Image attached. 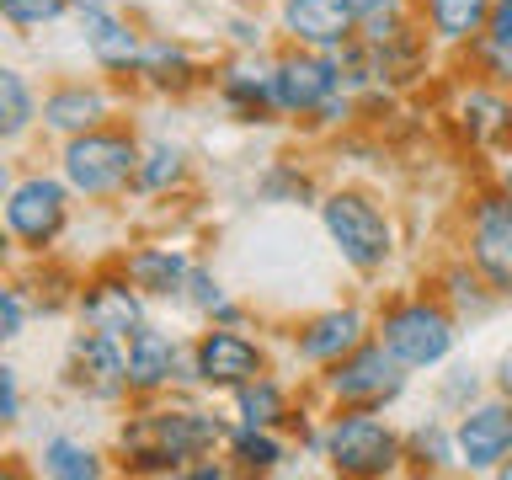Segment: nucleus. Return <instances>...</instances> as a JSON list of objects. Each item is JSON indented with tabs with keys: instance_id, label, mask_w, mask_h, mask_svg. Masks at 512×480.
Masks as SVG:
<instances>
[{
	"instance_id": "obj_43",
	"label": "nucleus",
	"mask_w": 512,
	"mask_h": 480,
	"mask_svg": "<svg viewBox=\"0 0 512 480\" xmlns=\"http://www.w3.org/2000/svg\"><path fill=\"white\" fill-rule=\"evenodd\" d=\"M0 475H6V470H0Z\"/></svg>"
},
{
	"instance_id": "obj_1",
	"label": "nucleus",
	"mask_w": 512,
	"mask_h": 480,
	"mask_svg": "<svg viewBox=\"0 0 512 480\" xmlns=\"http://www.w3.org/2000/svg\"><path fill=\"white\" fill-rule=\"evenodd\" d=\"M230 438V427L208 411H192V406H166V411H144L134 416L123 432H118V448H123V464L134 470H182L187 459H203L214 443Z\"/></svg>"
},
{
	"instance_id": "obj_14",
	"label": "nucleus",
	"mask_w": 512,
	"mask_h": 480,
	"mask_svg": "<svg viewBox=\"0 0 512 480\" xmlns=\"http://www.w3.org/2000/svg\"><path fill=\"white\" fill-rule=\"evenodd\" d=\"M75 310H80V326L91 331H107V336H123L144 326V294L134 288L128 272H107V278H91L86 288L75 294Z\"/></svg>"
},
{
	"instance_id": "obj_12",
	"label": "nucleus",
	"mask_w": 512,
	"mask_h": 480,
	"mask_svg": "<svg viewBox=\"0 0 512 480\" xmlns=\"http://www.w3.org/2000/svg\"><path fill=\"white\" fill-rule=\"evenodd\" d=\"M454 443H459V470H475V475L502 470V459L512 454V400L496 395V400H480V406H464Z\"/></svg>"
},
{
	"instance_id": "obj_22",
	"label": "nucleus",
	"mask_w": 512,
	"mask_h": 480,
	"mask_svg": "<svg viewBox=\"0 0 512 480\" xmlns=\"http://www.w3.org/2000/svg\"><path fill=\"white\" fill-rule=\"evenodd\" d=\"M422 11H427V27L438 43H470L486 32L491 0H422Z\"/></svg>"
},
{
	"instance_id": "obj_34",
	"label": "nucleus",
	"mask_w": 512,
	"mask_h": 480,
	"mask_svg": "<svg viewBox=\"0 0 512 480\" xmlns=\"http://www.w3.org/2000/svg\"><path fill=\"white\" fill-rule=\"evenodd\" d=\"M475 390H480L475 368H454V379H443V406H459L464 411V395L475 400Z\"/></svg>"
},
{
	"instance_id": "obj_30",
	"label": "nucleus",
	"mask_w": 512,
	"mask_h": 480,
	"mask_svg": "<svg viewBox=\"0 0 512 480\" xmlns=\"http://www.w3.org/2000/svg\"><path fill=\"white\" fill-rule=\"evenodd\" d=\"M411 459H422L432 464V470H448V464H459V443H454V427H438V422H427V427H416L411 438Z\"/></svg>"
},
{
	"instance_id": "obj_35",
	"label": "nucleus",
	"mask_w": 512,
	"mask_h": 480,
	"mask_svg": "<svg viewBox=\"0 0 512 480\" xmlns=\"http://www.w3.org/2000/svg\"><path fill=\"white\" fill-rule=\"evenodd\" d=\"M448 283H454V299H459V304H470V310H486V294H480V283H475L464 267L448 272Z\"/></svg>"
},
{
	"instance_id": "obj_37",
	"label": "nucleus",
	"mask_w": 512,
	"mask_h": 480,
	"mask_svg": "<svg viewBox=\"0 0 512 480\" xmlns=\"http://www.w3.org/2000/svg\"><path fill=\"white\" fill-rule=\"evenodd\" d=\"M496 390H502V395L512 400V347L502 352V358H496Z\"/></svg>"
},
{
	"instance_id": "obj_4",
	"label": "nucleus",
	"mask_w": 512,
	"mask_h": 480,
	"mask_svg": "<svg viewBox=\"0 0 512 480\" xmlns=\"http://www.w3.org/2000/svg\"><path fill=\"white\" fill-rule=\"evenodd\" d=\"M70 198H75V192H70L64 176L32 171V176H22V182L11 187V198L0 203V219H6V230H11L16 246L43 256L64 235V224H70Z\"/></svg>"
},
{
	"instance_id": "obj_3",
	"label": "nucleus",
	"mask_w": 512,
	"mask_h": 480,
	"mask_svg": "<svg viewBox=\"0 0 512 480\" xmlns=\"http://www.w3.org/2000/svg\"><path fill=\"white\" fill-rule=\"evenodd\" d=\"M320 224H326L331 246L342 251V262L358 267V272H379L395 256V224L374 198H363V192H331V198L320 203Z\"/></svg>"
},
{
	"instance_id": "obj_25",
	"label": "nucleus",
	"mask_w": 512,
	"mask_h": 480,
	"mask_svg": "<svg viewBox=\"0 0 512 480\" xmlns=\"http://www.w3.org/2000/svg\"><path fill=\"white\" fill-rule=\"evenodd\" d=\"M187 176V150L171 139H155L150 150H139V171H134V192H171Z\"/></svg>"
},
{
	"instance_id": "obj_20",
	"label": "nucleus",
	"mask_w": 512,
	"mask_h": 480,
	"mask_svg": "<svg viewBox=\"0 0 512 480\" xmlns=\"http://www.w3.org/2000/svg\"><path fill=\"white\" fill-rule=\"evenodd\" d=\"M38 91H32V80L22 64H6L0 59V144H16L27 139L32 128H38Z\"/></svg>"
},
{
	"instance_id": "obj_28",
	"label": "nucleus",
	"mask_w": 512,
	"mask_h": 480,
	"mask_svg": "<svg viewBox=\"0 0 512 480\" xmlns=\"http://www.w3.org/2000/svg\"><path fill=\"white\" fill-rule=\"evenodd\" d=\"M59 16H75L70 0H0V22H6L11 32H22V38L54 27Z\"/></svg>"
},
{
	"instance_id": "obj_33",
	"label": "nucleus",
	"mask_w": 512,
	"mask_h": 480,
	"mask_svg": "<svg viewBox=\"0 0 512 480\" xmlns=\"http://www.w3.org/2000/svg\"><path fill=\"white\" fill-rule=\"evenodd\" d=\"M22 416V374L16 363H0V427H11Z\"/></svg>"
},
{
	"instance_id": "obj_19",
	"label": "nucleus",
	"mask_w": 512,
	"mask_h": 480,
	"mask_svg": "<svg viewBox=\"0 0 512 480\" xmlns=\"http://www.w3.org/2000/svg\"><path fill=\"white\" fill-rule=\"evenodd\" d=\"M358 342H363V315L358 310H326V315H315V320L299 326V358L304 363H326L331 368Z\"/></svg>"
},
{
	"instance_id": "obj_26",
	"label": "nucleus",
	"mask_w": 512,
	"mask_h": 480,
	"mask_svg": "<svg viewBox=\"0 0 512 480\" xmlns=\"http://www.w3.org/2000/svg\"><path fill=\"white\" fill-rule=\"evenodd\" d=\"M219 91L246 123H256L262 112H278V102H272V70H246V64H235Z\"/></svg>"
},
{
	"instance_id": "obj_9",
	"label": "nucleus",
	"mask_w": 512,
	"mask_h": 480,
	"mask_svg": "<svg viewBox=\"0 0 512 480\" xmlns=\"http://www.w3.org/2000/svg\"><path fill=\"white\" fill-rule=\"evenodd\" d=\"M342 59L331 48H299V54H283L272 64V102L288 118L299 112H320L331 96H342Z\"/></svg>"
},
{
	"instance_id": "obj_38",
	"label": "nucleus",
	"mask_w": 512,
	"mask_h": 480,
	"mask_svg": "<svg viewBox=\"0 0 512 480\" xmlns=\"http://www.w3.org/2000/svg\"><path fill=\"white\" fill-rule=\"evenodd\" d=\"M11 187H16V176H11V160H0V203L11 198Z\"/></svg>"
},
{
	"instance_id": "obj_21",
	"label": "nucleus",
	"mask_w": 512,
	"mask_h": 480,
	"mask_svg": "<svg viewBox=\"0 0 512 480\" xmlns=\"http://www.w3.org/2000/svg\"><path fill=\"white\" fill-rule=\"evenodd\" d=\"M134 75L144 80V86H155V91H187L192 75H198V64H192V54H187L182 43H171V38H144Z\"/></svg>"
},
{
	"instance_id": "obj_7",
	"label": "nucleus",
	"mask_w": 512,
	"mask_h": 480,
	"mask_svg": "<svg viewBox=\"0 0 512 480\" xmlns=\"http://www.w3.org/2000/svg\"><path fill=\"white\" fill-rule=\"evenodd\" d=\"M326 390H331V400H342V406H384V400H395L406 390V363H400L384 342H368L363 336L347 358L331 363Z\"/></svg>"
},
{
	"instance_id": "obj_6",
	"label": "nucleus",
	"mask_w": 512,
	"mask_h": 480,
	"mask_svg": "<svg viewBox=\"0 0 512 480\" xmlns=\"http://www.w3.org/2000/svg\"><path fill=\"white\" fill-rule=\"evenodd\" d=\"M454 315L432 299H406L395 310H384L379 320V342L395 352L406 368H438L454 352Z\"/></svg>"
},
{
	"instance_id": "obj_31",
	"label": "nucleus",
	"mask_w": 512,
	"mask_h": 480,
	"mask_svg": "<svg viewBox=\"0 0 512 480\" xmlns=\"http://www.w3.org/2000/svg\"><path fill=\"white\" fill-rule=\"evenodd\" d=\"M27 320H32V299L16 283H0V352H6L11 342H22Z\"/></svg>"
},
{
	"instance_id": "obj_10",
	"label": "nucleus",
	"mask_w": 512,
	"mask_h": 480,
	"mask_svg": "<svg viewBox=\"0 0 512 480\" xmlns=\"http://www.w3.org/2000/svg\"><path fill=\"white\" fill-rule=\"evenodd\" d=\"M470 262L491 283V294H512V198L491 192L470 214Z\"/></svg>"
},
{
	"instance_id": "obj_11",
	"label": "nucleus",
	"mask_w": 512,
	"mask_h": 480,
	"mask_svg": "<svg viewBox=\"0 0 512 480\" xmlns=\"http://www.w3.org/2000/svg\"><path fill=\"white\" fill-rule=\"evenodd\" d=\"M123 352H128V390L134 395H155V390H166L171 379H198L192 374V352L176 342L171 331L150 326V320L123 336Z\"/></svg>"
},
{
	"instance_id": "obj_42",
	"label": "nucleus",
	"mask_w": 512,
	"mask_h": 480,
	"mask_svg": "<svg viewBox=\"0 0 512 480\" xmlns=\"http://www.w3.org/2000/svg\"><path fill=\"white\" fill-rule=\"evenodd\" d=\"M502 475H507V480H512V454H507V459H502Z\"/></svg>"
},
{
	"instance_id": "obj_8",
	"label": "nucleus",
	"mask_w": 512,
	"mask_h": 480,
	"mask_svg": "<svg viewBox=\"0 0 512 480\" xmlns=\"http://www.w3.org/2000/svg\"><path fill=\"white\" fill-rule=\"evenodd\" d=\"M59 374L80 400H123L128 395V352H123L118 336L80 326L70 336V347H64Z\"/></svg>"
},
{
	"instance_id": "obj_27",
	"label": "nucleus",
	"mask_w": 512,
	"mask_h": 480,
	"mask_svg": "<svg viewBox=\"0 0 512 480\" xmlns=\"http://www.w3.org/2000/svg\"><path fill=\"white\" fill-rule=\"evenodd\" d=\"M230 454L240 470H251V475H267V470H278L283 464V443L272 438V427H235L230 438Z\"/></svg>"
},
{
	"instance_id": "obj_5",
	"label": "nucleus",
	"mask_w": 512,
	"mask_h": 480,
	"mask_svg": "<svg viewBox=\"0 0 512 480\" xmlns=\"http://www.w3.org/2000/svg\"><path fill=\"white\" fill-rule=\"evenodd\" d=\"M400 448H406V438H400L390 422H379L368 406L336 416L331 432L320 438V454L331 459V470H336V475H358V480L390 475L395 459H400Z\"/></svg>"
},
{
	"instance_id": "obj_24",
	"label": "nucleus",
	"mask_w": 512,
	"mask_h": 480,
	"mask_svg": "<svg viewBox=\"0 0 512 480\" xmlns=\"http://www.w3.org/2000/svg\"><path fill=\"white\" fill-rule=\"evenodd\" d=\"M235 416H240V427H278L283 416H288L283 384H278V379H267V374L246 379V384L235 390Z\"/></svg>"
},
{
	"instance_id": "obj_18",
	"label": "nucleus",
	"mask_w": 512,
	"mask_h": 480,
	"mask_svg": "<svg viewBox=\"0 0 512 480\" xmlns=\"http://www.w3.org/2000/svg\"><path fill=\"white\" fill-rule=\"evenodd\" d=\"M123 272L134 278V288L144 299H182L192 256L182 246H139L123 256Z\"/></svg>"
},
{
	"instance_id": "obj_36",
	"label": "nucleus",
	"mask_w": 512,
	"mask_h": 480,
	"mask_svg": "<svg viewBox=\"0 0 512 480\" xmlns=\"http://www.w3.org/2000/svg\"><path fill=\"white\" fill-rule=\"evenodd\" d=\"M262 192H267V198H283V192H310V182H304V176H294L288 166H278V171L262 182Z\"/></svg>"
},
{
	"instance_id": "obj_40",
	"label": "nucleus",
	"mask_w": 512,
	"mask_h": 480,
	"mask_svg": "<svg viewBox=\"0 0 512 480\" xmlns=\"http://www.w3.org/2000/svg\"><path fill=\"white\" fill-rule=\"evenodd\" d=\"M75 11H96V6H118V0H70Z\"/></svg>"
},
{
	"instance_id": "obj_23",
	"label": "nucleus",
	"mask_w": 512,
	"mask_h": 480,
	"mask_svg": "<svg viewBox=\"0 0 512 480\" xmlns=\"http://www.w3.org/2000/svg\"><path fill=\"white\" fill-rule=\"evenodd\" d=\"M38 470L43 475H54V480H96V475H107V464L102 454H96L91 443H80V438H48L38 448Z\"/></svg>"
},
{
	"instance_id": "obj_39",
	"label": "nucleus",
	"mask_w": 512,
	"mask_h": 480,
	"mask_svg": "<svg viewBox=\"0 0 512 480\" xmlns=\"http://www.w3.org/2000/svg\"><path fill=\"white\" fill-rule=\"evenodd\" d=\"M11 246H16L11 230H0V272H6V262H11Z\"/></svg>"
},
{
	"instance_id": "obj_41",
	"label": "nucleus",
	"mask_w": 512,
	"mask_h": 480,
	"mask_svg": "<svg viewBox=\"0 0 512 480\" xmlns=\"http://www.w3.org/2000/svg\"><path fill=\"white\" fill-rule=\"evenodd\" d=\"M502 192H507V198H512V171H507V176H502Z\"/></svg>"
},
{
	"instance_id": "obj_16",
	"label": "nucleus",
	"mask_w": 512,
	"mask_h": 480,
	"mask_svg": "<svg viewBox=\"0 0 512 480\" xmlns=\"http://www.w3.org/2000/svg\"><path fill=\"white\" fill-rule=\"evenodd\" d=\"M75 27H80V43H86V54L96 70L107 75H128L139 64V48L144 38L134 32V22L118 11V6H96V11H75Z\"/></svg>"
},
{
	"instance_id": "obj_13",
	"label": "nucleus",
	"mask_w": 512,
	"mask_h": 480,
	"mask_svg": "<svg viewBox=\"0 0 512 480\" xmlns=\"http://www.w3.org/2000/svg\"><path fill=\"white\" fill-rule=\"evenodd\" d=\"M267 368L262 347L251 342V336H240L235 326H214L198 336V347H192V374L198 384L208 390H240L246 379H256Z\"/></svg>"
},
{
	"instance_id": "obj_17",
	"label": "nucleus",
	"mask_w": 512,
	"mask_h": 480,
	"mask_svg": "<svg viewBox=\"0 0 512 480\" xmlns=\"http://www.w3.org/2000/svg\"><path fill=\"white\" fill-rule=\"evenodd\" d=\"M107 112H112V96L96 86V80H59V86L43 96L38 123L48 128V134L70 139V134H86V128H96Z\"/></svg>"
},
{
	"instance_id": "obj_15",
	"label": "nucleus",
	"mask_w": 512,
	"mask_h": 480,
	"mask_svg": "<svg viewBox=\"0 0 512 480\" xmlns=\"http://www.w3.org/2000/svg\"><path fill=\"white\" fill-rule=\"evenodd\" d=\"M283 32L299 48H347L358 38V11L352 0H283Z\"/></svg>"
},
{
	"instance_id": "obj_29",
	"label": "nucleus",
	"mask_w": 512,
	"mask_h": 480,
	"mask_svg": "<svg viewBox=\"0 0 512 480\" xmlns=\"http://www.w3.org/2000/svg\"><path fill=\"white\" fill-rule=\"evenodd\" d=\"M464 112V128H470L475 139H491V134H502V128L512 123V107L502 102V96H491V91H470L459 102Z\"/></svg>"
},
{
	"instance_id": "obj_32",
	"label": "nucleus",
	"mask_w": 512,
	"mask_h": 480,
	"mask_svg": "<svg viewBox=\"0 0 512 480\" xmlns=\"http://www.w3.org/2000/svg\"><path fill=\"white\" fill-rule=\"evenodd\" d=\"M480 43L512 54V0H491V16H486V32H480Z\"/></svg>"
},
{
	"instance_id": "obj_2",
	"label": "nucleus",
	"mask_w": 512,
	"mask_h": 480,
	"mask_svg": "<svg viewBox=\"0 0 512 480\" xmlns=\"http://www.w3.org/2000/svg\"><path fill=\"white\" fill-rule=\"evenodd\" d=\"M134 171H139V144L134 134L123 128H86V134H70L59 150V176L70 182L75 198H118V192L134 187Z\"/></svg>"
}]
</instances>
